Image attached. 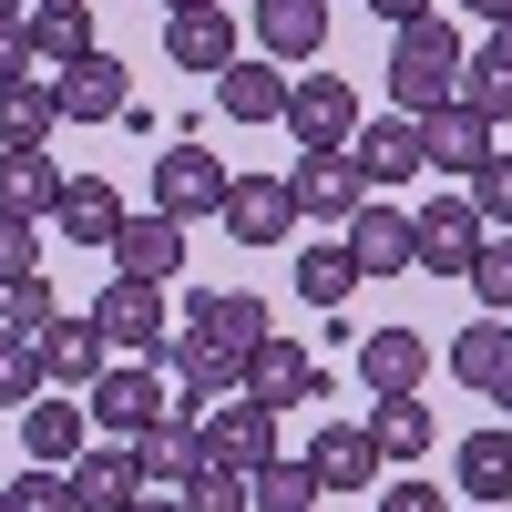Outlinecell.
Listing matches in <instances>:
<instances>
[{"mask_svg": "<svg viewBox=\"0 0 512 512\" xmlns=\"http://www.w3.org/2000/svg\"><path fill=\"white\" fill-rule=\"evenodd\" d=\"M461 62H472V52H461L451 21H431V11L400 21V31H390V93H400V113L451 103V93H461Z\"/></svg>", "mask_w": 512, "mask_h": 512, "instance_id": "obj_1", "label": "cell"}, {"mask_svg": "<svg viewBox=\"0 0 512 512\" xmlns=\"http://www.w3.org/2000/svg\"><path fill=\"white\" fill-rule=\"evenodd\" d=\"M82 410H93V441H144L154 420L175 410V390H164L154 359H123V369H103L93 390H82Z\"/></svg>", "mask_w": 512, "mask_h": 512, "instance_id": "obj_2", "label": "cell"}, {"mask_svg": "<svg viewBox=\"0 0 512 512\" xmlns=\"http://www.w3.org/2000/svg\"><path fill=\"white\" fill-rule=\"evenodd\" d=\"M93 318H103V338H113V359H154V369H164V349H175V318H164V287H154V277H113V287L93 297Z\"/></svg>", "mask_w": 512, "mask_h": 512, "instance_id": "obj_3", "label": "cell"}, {"mask_svg": "<svg viewBox=\"0 0 512 512\" xmlns=\"http://www.w3.org/2000/svg\"><path fill=\"white\" fill-rule=\"evenodd\" d=\"M359 93H349V82H338V72H308V82H287V134L297 144H308V154H349L359 144Z\"/></svg>", "mask_w": 512, "mask_h": 512, "instance_id": "obj_4", "label": "cell"}, {"mask_svg": "<svg viewBox=\"0 0 512 512\" xmlns=\"http://www.w3.org/2000/svg\"><path fill=\"white\" fill-rule=\"evenodd\" d=\"M134 461H144V492H185L195 472H205V400L185 390L175 410L154 420V431L134 441Z\"/></svg>", "mask_w": 512, "mask_h": 512, "instance_id": "obj_5", "label": "cell"}, {"mask_svg": "<svg viewBox=\"0 0 512 512\" xmlns=\"http://www.w3.org/2000/svg\"><path fill=\"white\" fill-rule=\"evenodd\" d=\"M226 185H236V175H226L195 134L154 154V205H164V216H185V226H195V216H226Z\"/></svg>", "mask_w": 512, "mask_h": 512, "instance_id": "obj_6", "label": "cell"}, {"mask_svg": "<svg viewBox=\"0 0 512 512\" xmlns=\"http://www.w3.org/2000/svg\"><path fill=\"white\" fill-rule=\"evenodd\" d=\"M492 134H502V123H482L472 103L451 93V103H431V113H420V164H431V175H482V164L502 154Z\"/></svg>", "mask_w": 512, "mask_h": 512, "instance_id": "obj_7", "label": "cell"}, {"mask_svg": "<svg viewBox=\"0 0 512 512\" xmlns=\"http://www.w3.org/2000/svg\"><path fill=\"white\" fill-rule=\"evenodd\" d=\"M52 103H62V123H123L134 113V72L113 52H82V62L52 72Z\"/></svg>", "mask_w": 512, "mask_h": 512, "instance_id": "obj_8", "label": "cell"}, {"mask_svg": "<svg viewBox=\"0 0 512 512\" xmlns=\"http://www.w3.org/2000/svg\"><path fill=\"white\" fill-rule=\"evenodd\" d=\"M287 195H297V216H308V226H349L359 205H369V175H359L349 154H297V164H287Z\"/></svg>", "mask_w": 512, "mask_h": 512, "instance_id": "obj_9", "label": "cell"}, {"mask_svg": "<svg viewBox=\"0 0 512 512\" xmlns=\"http://www.w3.org/2000/svg\"><path fill=\"white\" fill-rule=\"evenodd\" d=\"M205 461H226V472H267V461H277V410L256 400V390H236L226 410H205Z\"/></svg>", "mask_w": 512, "mask_h": 512, "instance_id": "obj_10", "label": "cell"}, {"mask_svg": "<svg viewBox=\"0 0 512 512\" xmlns=\"http://www.w3.org/2000/svg\"><path fill=\"white\" fill-rule=\"evenodd\" d=\"M338 236H349L359 277H410V267H420V216H400V205H379V195H369Z\"/></svg>", "mask_w": 512, "mask_h": 512, "instance_id": "obj_11", "label": "cell"}, {"mask_svg": "<svg viewBox=\"0 0 512 512\" xmlns=\"http://www.w3.org/2000/svg\"><path fill=\"white\" fill-rule=\"evenodd\" d=\"M482 205L472 195H431V205H420V267H431V277H472V256H482Z\"/></svg>", "mask_w": 512, "mask_h": 512, "instance_id": "obj_12", "label": "cell"}, {"mask_svg": "<svg viewBox=\"0 0 512 512\" xmlns=\"http://www.w3.org/2000/svg\"><path fill=\"white\" fill-rule=\"evenodd\" d=\"M164 62H175V72H205V82H216V72L236 62V11H226V0H195V11H164Z\"/></svg>", "mask_w": 512, "mask_h": 512, "instance_id": "obj_13", "label": "cell"}, {"mask_svg": "<svg viewBox=\"0 0 512 512\" xmlns=\"http://www.w3.org/2000/svg\"><path fill=\"white\" fill-rule=\"evenodd\" d=\"M246 390L267 400V410H318V400H328V369L297 349V338H267V349L246 359Z\"/></svg>", "mask_w": 512, "mask_h": 512, "instance_id": "obj_14", "label": "cell"}, {"mask_svg": "<svg viewBox=\"0 0 512 512\" xmlns=\"http://www.w3.org/2000/svg\"><path fill=\"white\" fill-rule=\"evenodd\" d=\"M236 246H277L287 226H297V195H287V175H236L226 185V216H216Z\"/></svg>", "mask_w": 512, "mask_h": 512, "instance_id": "obj_15", "label": "cell"}, {"mask_svg": "<svg viewBox=\"0 0 512 512\" xmlns=\"http://www.w3.org/2000/svg\"><path fill=\"white\" fill-rule=\"evenodd\" d=\"M185 328H195V338H226V349H246V359L277 338V328H267V297H246V287H195V297H185Z\"/></svg>", "mask_w": 512, "mask_h": 512, "instance_id": "obj_16", "label": "cell"}, {"mask_svg": "<svg viewBox=\"0 0 512 512\" xmlns=\"http://www.w3.org/2000/svg\"><path fill=\"white\" fill-rule=\"evenodd\" d=\"M103 256H113V277H154L164 287V277L185 267V216H164V205H154V216H123V236Z\"/></svg>", "mask_w": 512, "mask_h": 512, "instance_id": "obj_17", "label": "cell"}, {"mask_svg": "<svg viewBox=\"0 0 512 512\" xmlns=\"http://www.w3.org/2000/svg\"><path fill=\"white\" fill-rule=\"evenodd\" d=\"M72 502L82 512H134L144 502V461H134V441H93L72 461Z\"/></svg>", "mask_w": 512, "mask_h": 512, "instance_id": "obj_18", "label": "cell"}, {"mask_svg": "<svg viewBox=\"0 0 512 512\" xmlns=\"http://www.w3.org/2000/svg\"><path fill=\"white\" fill-rule=\"evenodd\" d=\"M308 472H318V492H369L379 482V431L369 420H328L308 441Z\"/></svg>", "mask_w": 512, "mask_h": 512, "instance_id": "obj_19", "label": "cell"}, {"mask_svg": "<svg viewBox=\"0 0 512 512\" xmlns=\"http://www.w3.org/2000/svg\"><path fill=\"white\" fill-rule=\"evenodd\" d=\"M216 113H226V123H287V72H277L267 52H236V62L216 72Z\"/></svg>", "mask_w": 512, "mask_h": 512, "instance_id": "obj_20", "label": "cell"}, {"mask_svg": "<svg viewBox=\"0 0 512 512\" xmlns=\"http://www.w3.org/2000/svg\"><path fill=\"white\" fill-rule=\"evenodd\" d=\"M21 451H31V461H52V472H72V461L93 451V410H82V400H52V390H41V400L21 410Z\"/></svg>", "mask_w": 512, "mask_h": 512, "instance_id": "obj_21", "label": "cell"}, {"mask_svg": "<svg viewBox=\"0 0 512 512\" xmlns=\"http://www.w3.org/2000/svg\"><path fill=\"white\" fill-rule=\"evenodd\" d=\"M72 185V164H52L41 144H0V216H52Z\"/></svg>", "mask_w": 512, "mask_h": 512, "instance_id": "obj_22", "label": "cell"}, {"mask_svg": "<svg viewBox=\"0 0 512 512\" xmlns=\"http://www.w3.org/2000/svg\"><path fill=\"white\" fill-rule=\"evenodd\" d=\"M103 349H113V338H103V318H52V328H41V369H52V390H93V379H103Z\"/></svg>", "mask_w": 512, "mask_h": 512, "instance_id": "obj_23", "label": "cell"}, {"mask_svg": "<svg viewBox=\"0 0 512 512\" xmlns=\"http://www.w3.org/2000/svg\"><path fill=\"white\" fill-rule=\"evenodd\" d=\"M349 164H359L369 185H410V175H431V164H420V113H390V123H359Z\"/></svg>", "mask_w": 512, "mask_h": 512, "instance_id": "obj_24", "label": "cell"}, {"mask_svg": "<svg viewBox=\"0 0 512 512\" xmlns=\"http://www.w3.org/2000/svg\"><path fill=\"white\" fill-rule=\"evenodd\" d=\"M123 216H134V205H123V195H113L103 175H72V185H62V205H52V226H62L72 246H93V256H103V246L123 236Z\"/></svg>", "mask_w": 512, "mask_h": 512, "instance_id": "obj_25", "label": "cell"}, {"mask_svg": "<svg viewBox=\"0 0 512 512\" xmlns=\"http://www.w3.org/2000/svg\"><path fill=\"white\" fill-rule=\"evenodd\" d=\"M328 41V0H256V52L267 62H318Z\"/></svg>", "mask_w": 512, "mask_h": 512, "instance_id": "obj_26", "label": "cell"}, {"mask_svg": "<svg viewBox=\"0 0 512 512\" xmlns=\"http://www.w3.org/2000/svg\"><path fill=\"white\" fill-rule=\"evenodd\" d=\"M420 369H431V338H420V328H369V338H359V379H369L379 400H390V390H420Z\"/></svg>", "mask_w": 512, "mask_h": 512, "instance_id": "obj_27", "label": "cell"}, {"mask_svg": "<svg viewBox=\"0 0 512 512\" xmlns=\"http://www.w3.org/2000/svg\"><path fill=\"white\" fill-rule=\"evenodd\" d=\"M164 369H185L195 400H236V390H246V349H226V338H195V328L164 349Z\"/></svg>", "mask_w": 512, "mask_h": 512, "instance_id": "obj_28", "label": "cell"}, {"mask_svg": "<svg viewBox=\"0 0 512 512\" xmlns=\"http://www.w3.org/2000/svg\"><path fill=\"white\" fill-rule=\"evenodd\" d=\"M62 134V103L41 72H0V144H52Z\"/></svg>", "mask_w": 512, "mask_h": 512, "instance_id": "obj_29", "label": "cell"}, {"mask_svg": "<svg viewBox=\"0 0 512 512\" xmlns=\"http://www.w3.org/2000/svg\"><path fill=\"white\" fill-rule=\"evenodd\" d=\"M93 52V0H31V62H82Z\"/></svg>", "mask_w": 512, "mask_h": 512, "instance_id": "obj_30", "label": "cell"}, {"mask_svg": "<svg viewBox=\"0 0 512 512\" xmlns=\"http://www.w3.org/2000/svg\"><path fill=\"white\" fill-rule=\"evenodd\" d=\"M369 431H379V461H410V472H420V461H431V400L390 390V400L369 410Z\"/></svg>", "mask_w": 512, "mask_h": 512, "instance_id": "obj_31", "label": "cell"}, {"mask_svg": "<svg viewBox=\"0 0 512 512\" xmlns=\"http://www.w3.org/2000/svg\"><path fill=\"white\" fill-rule=\"evenodd\" d=\"M502 369H512V318H482V328H461L451 338V379H461V390H502Z\"/></svg>", "mask_w": 512, "mask_h": 512, "instance_id": "obj_32", "label": "cell"}, {"mask_svg": "<svg viewBox=\"0 0 512 512\" xmlns=\"http://www.w3.org/2000/svg\"><path fill=\"white\" fill-rule=\"evenodd\" d=\"M451 472H461L472 502H512V431H472V441L451 451Z\"/></svg>", "mask_w": 512, "mask_h": 512, "instance_id": "obj_33", "label": "cell"}, {"mask_svg": "<svg viewBox=\"0 0 512 512\" xmlns=\"http://www.w3.org/2000/svg\"><path fill=\"white\" fill-rule=\"evenodd\" d=\"M349 287H359V256H349V236L297 256V297H308V308H349Z\"/></svg>", "mask_w": 512, "mask_h": 512, "instance_id": "obj_34", "label": "cell"}, {"mask_svg": "<svg viewBox=\"0 0 512 512\" xmlns=\"http://www.w3.org/2000/svg\"><path fill=\"white\" fill-rule=\"evenodd\" d=\"M41 390H52V369H41V338L0 328V410H31Z\"/></svg>", "mask_w": 512, "mask_h": 512, "instance_id": "obj_35", "label": "cell"}, {"mask_svg": "<svg viewBox=\"0 0 512 512\" xmlns=\"http://www.w3.org/2000/svg\"><path fill=\"white\" fill-rule=\"evenodd\" d=\"M256 512H318V472L308 461H267V472H246Z\"/></svg>", "mask_w": 512, "mask_h": 512, "instance_id": "obj_36", "label": "cell"}, {"mask_svg": "<svg viewBox=\"0 0 512 512\" xmlns=\"http://www.w3.org/2000/svg\"><path fill=\"white\" fill-rule=\"evenodd\" d=\"M472 297H482L492 318H512V226L482 236V256H472Z\"/></svg>", "mask_w": 512, "mask_h": 512, "instance_id": "obj_37", "label": "cell"}, {"mask_svg": "<svg viewBox=\"0 0 512 512\" xmlns=\"http://www.w3.org/2000/svg\"><path fill=\"white\" fill-rule=\"evenodd\" d=\"M185 512H256V492H246V472H226V461H205V472L175 492Z\"/></svg>", "mask_w": 512, "mask_h": 512, "instance_id": "obj_38", "label": "cell"}, {"mask_svg": "<svg viewBox=\"0 0 512 512\" xmlns=\"http://www.w3.org/2000/svg\"><path fill=\"white\" fill-rule=\"evenodd\" d=\"M62 318V297H52V277H21V287H0V328H21V338H41Z\"/></svg>", "mask_w": 512, "mask_h": 512, "instance_id": "obj_39", "label": "cell"}, {"mask_svg": "<svg viewBox=\"0 0 512 512\" xmlns=\"http://www.w3.org/2000/svg\"><path fill=\"white\" fill-rule=\"evenodd\" d=\"M461 103H472V113H482V123H512V72H502V62H482V52H472V62H461Z\"/></svg>", "mask_w": 512, "mask_h": 512, "instance_id": "obj_40", "label": "cell"}, {"mask_svg": "<svg viewBox=\"0 0 512 512\" xmlns=\"http://www.w3.org/2000/svg\"><path fill=\"white\" fill-rule=\"evenodd\" d=\"M11 512H82V502H72V472H52V461H21Z\"/></svg>", "mask_w": 512, "mask_h": 512, "instance_id": "obj_41", "label": "cell"}, {"mask_svg": "<svg viewBox=\"0 0 512 512\" xmlns=\"http://www.w3.org/2000/svg\"><path fill=\"white\" fill-rule=\"evenodd\" d=\"M41 277V216H0V287Z\"/></svg>", "mask_w": 512, "mask_h": 512, "instance_id": "obj_42", "label": "cell"}, {"mask_svg": "<svg viewBox=\"0 0 512 512\" xmlns=\"http://www.w3.org/2000/svg\"><path fill=\"white\" fill-rule=\"evenodd\" d=\"M472 205H482V226H512V154H492L472 175Z\"/></svg>", "mask_w": 512, "mask_h": 512, "instance_id": "obj_43", "label": "cell"}, {"mask_svg": "<svg viewBox=\"0 0 512 512\" xmlns=\"http://www.w3.org/2000/svg\"><path fill=\"white\" fill-rule=\"evenodd\" d=\"M379 512H451V492H431V472H410V482L379 492Z\"/></svg>", "mask_w": 512, "mask_h": 512, "instance_id": "obj_44", "label": "cell"}, {"mask_svg": "<svg viewBox=\"0 0 512 512\" xmlns=\"http://www.w3.org/2000/svg\"><path fill=\"white\" fill-rule=\"evenodd\" d=\"M0 72H41L31 62V11H0Z\"/></svg>", "mask_w": 512, "mask_h": 512, "instance_id": "obj_45", "label": "cell"}, {"mask_svg": "<svg viewBox=\"0 0 512 512\" xmlns=\"http://www.w3.org/2000/svg\"><path fill=\"white\" fill-rule=\"evenodd\" d=\"M369 11H379V21L400 31V21H420V11H431V0H369Z\"/></svg>", "mask_w": 512, "mask_h": 512, "instance_id": "obj_46", "label": "cell"}, {"mask_svg": "<svg viewBox=\"0 0 512 512\" xmlns=\"http://www.w3.org/2000/svg\"><path fill=\"white\" fill-rule=\"evenodd\" d=\"M482 62H502V72H512V21H492V41H482Z\"/></svg>", "mask_w": 512, "mask_h": 512, "instance_id": "obj_47", "label": "cell"}, {"mask_svg": "<svg viewBox=\"0 0 512 512\" xmlns=\"http://www.w3.org/2000/svg\"><path fill=\"white\" fill-rule=\"evenodd\" d=\"M461 11H472V21H512V0H461Z\"/></svg>", "mask_w": 512, "mask_h": 512, "instance_id": "obj_48", "label": "cell"}, {"mask_svg": "<svg viewBox=\"0 0 512 512\" xmlns=\"http://www.w3.org/2000/svg\"><path fill=\"white\" fill-rule=\"evenodd\" d=\"M134 512H185V502H175V492H144V502H134Z\"/></svg>", "mask_w": 512, "mask_h": 512, "instance_id": "obj_49", "label": "cell"}, {"mask_svg": "<svg viewBox=\"0 0 512 512\" xmlns=\"http://www.w3.org/2000/svg\"><path fill=\"white\" fill-rule=\"evenodd\" d=\"M492 410H512V369H502V390H492Z\"/></svg>", "mask_w": 512, "mask_h": 512, "instance_id": "obj_50", "label": "cell"}, {"mask_svg": "<svg viewBox=\"0 0 512 512\" xmlns=\"http://www.w3.org/2000/svg\"><path fill=\"white\" fill-rule=\"evenodd\" d=\"M472 512H512V502H472Z\"/></svg>", "mask_w": 512, "mask_h": 512, "instance_id": "obj_51", "label": "cell"}, {"mask_svg": "<svg viewBox=\"0 0 512 512\" xmlns=\"http://www.w3.org/2000/svg\"><path fill=\"white\" fill-rule=\"evenodd\" d=\"M164 11H195V0H164Z\"/></svg>", "mask_w": 512, "mask_h": 512, "instance_id": "obj_52", "label": "cell"}, {"mask_svg": "<svg viewBox=\"0 0 512 512\" xmlns=\"http://www.w3.org/2000/svg\"><path fill=\"white\" fill-rule=\"evenodd\" d=\"M0 11H31V0H0Z\"/></svg>", "mask_w": 512, "mask_h": 512, "instance_id": "obj_53", "label": "cell"}, {"mask_svg": "<svg viewBox=\"0 0 512 512\" xmlns=\"http://www.w3.org/2000/svg\"><path fill=\"white\" fill-rule=\"evenodd\" d=\"M0 512H11V492H0Z\"/></svg>", "mask_w": 512, "mask_h": 512, "instance_id": "obj_54", "label": "cell"}]
</instances>
